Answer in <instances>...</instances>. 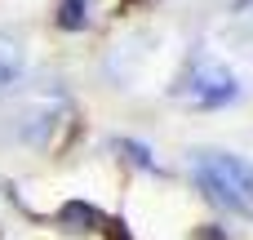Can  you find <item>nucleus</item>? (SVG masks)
Returning <instances> with one entry per match:
<instances>
[{
  "instance_id": "nucleus-5",
  "label": "nucleus",
  "mask_w": 253,
  "mask_h": 240,
  "mask_svg": "<svg viewBox=\"0 0 253 240\" xmlns=\"http://www.w3.org/2000/svg\"><path fill=\"white\" fill-rule=\"evenodd\" d=\"M62 31H84L89 22V0H58V18H53Z\"/></svg>"
},
{
  "instance_id": "nucleus-4",
  "label": "nucleus",
  "mask_w": 253,
  "mask_h": 240,
  "mask_svg": "<svg viewBox=\"0 0 253 240\" xmlns=\"http://www.w3.org/2000/svg\"><path fill=\"white\" fill-rule=\"evenodd\" d=\"M58 227L71 232V236H84V232H98V227H102V214H98L93 205H84V200H67V205L58 209Z\"/></svg>"
},
{
  "instance_id": "nucleus-9",
  "label": "nucleus",
  "mask_w": 253,
  "mask_h": 240,
  "mask_svg": "<svg viewBox=\"0 0 253 240\" xmlns=\"http://www.w3.org/2000/svg\"><path fill=\"white\" fill-rule=\"evenodd\" d=\"M245 9H253V0H245Z\"/></svg>"
},
{
  "instance_id": "nucleus-1",
  "label": "nucleus",
  "mask_w": 253,
  "mask_h": 240,
  "mask_svg": "<svg viewBox=\"0 0 253 240\" xmlns=\"http://www.w3.org/2000/svg\"><path fill=\"white\" fill-rule=\"evenodd\" d=\"M196 187L227 214H240V218H253V165L231 156V151H200L196 165Z\"/></svg>"
},
{
  "instance_id": "nucleus-8",
  "label": "nucleus",
  "mask_w": 253,
  "mask_h": 240,
  "mask_svg": "<svg viewBox=\"0 0 253 240\" xmlns=\"http://www.w3.org/2000/svg\"><path fill=\"white\" fill-rule=\"evenodd\" d=\"M200 240H227L222 232H200Z\"/></svg>"
},
{
  "instance_id": "nucleus-7",
  "label": "nucleus",
  "mask_w": 253,
  "mask_h": 240,
  "mask_svg": "<svg viewBox=\"0 0 253 240\" xmlns=\"http://www.w3.org/2000/svg\"><path fill=\"white\" fill-rule=\"evenodd\" d=\"M107 240H133V232H129V223H125V218L107 223Z\"/></svg>"
},
{
  "instance_id": "nucleus-10",
  "label": "nucleus",
  "mask_w": 253,
  "mask_h": 240,
  "mask_svg": "<svg viewBox=\"0 0 253 240\" xmlns=\"http://www.w3.org/2000/svg\"><path fill=\"white\" fill-rule=\"evenodd\" d=\"M129 4H138V0H129Z\"/></svg>"
},
{
  "instance_id": "nucleus-6",
  "label": "nucleus",
  "mask_w": 253,
  "mask_h": 240,
  "mask_svg": "<svg viewBox=\"0 0 253 240\" xmlns=\"http://www.w3.org/2000/svg\"><path fill=\"white\" fill-rule=\"evenodd\" d=\"M116 151L129 160V165H138V169H147V174H156V156L142 147V143H133V138H116Z\"/></svg>"
},
{
  "instance_id": "nucleus-2",
  "label": "nucleus",
  "mask_w": 253,
  "mask_h": 240,
  "mask_svg": "<svg viewBox=\"0 0 253 240\" xmlns=\"http://www.w3.org/2000/svg\"><path fill=\"white\" fill-rule=\"evenodd\" d=\"M173 98L187 102V107H200V111H218V107H227V102L240 98V80H236L231 67H222V62H213V58H196V62H187V71L178 76Z\"/></svg>"
},
{
  "instance_id": "nucleus-3",
  "label": "nucleus",
  "mask_w": 253,
  "mask_h": 240,
  "mask_svg": "<svg viewBox=\"0 0 253 240\" xmlns=\"http://www.w3.org/2000/svg\"><path fill=\"white\" fill-rule=\"evenodd\" d=\"M27 76V49L13 31H0V98L13 94Z\"/></svg>"
}]
</instances>
